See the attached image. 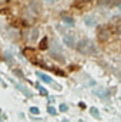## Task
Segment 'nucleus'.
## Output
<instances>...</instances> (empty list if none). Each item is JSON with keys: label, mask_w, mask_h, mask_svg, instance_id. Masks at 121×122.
<instances>
[{"label": "nucleus", "mask_w": 121, "mask_h": 122, "mask_svg": "<svg viewBox=\"0 0 121 122\" xmlns=\"http://www.w3.org/2000/svg\"><path fill=\"white\" fill-rule=\"evenodd\" d=\"M76 50L84 56H91V54H95L97 53V48H95V44L91 41L90 38H81L77 44H76Z\"/></svg>", "instance_id": "f257e3e1"}, {"label": "nucleus", "mask_w": 121, "mask_h": 122, "mask_svg": "<svg viewBox=\"0 0 121 122\" xmlns=\"http://www.w3.org/2000/svg\"><path fill=\"white\" fill-rule=\"evenodd\" d=\"M26 38H27V41L34 43L38 38V29L37 27H30L29 30L26 31Z\"/></svg>", "instance_id": "f03ea898"}, {"label": "nucleus", "mask_w": 121, "mask_h": 122, "mask_svg": "<svg viewBox=\"0 0 121 122\" xmlns=\"http://www.w3.org/2000/svg\"><path fill=\"white\" fill-rule=\"evenodd\" d=\"M97 37H98V40H101V41L107 40V38L110 37V30H108L105 26H100V27L97 29Z\"/></svg>", "instance_id": "7ed1b4c3"}, {"label": "nucleus", "mask_w": 121, "mask_h": 122, "mask_svg": "<svg viewBox=\"0 0 121 122\" xmlns=\"http://www.w3.org/2000/svg\"><path fill=\"white\" fill-rule=\"evenodd\" d=\"M29 10H30L34 16H38L41 13V4L37 0H31L30 3H29Z\"/></svg>", "instance_id": "20e7f679"}, {"label": "nucleus", "mask_w": 121, "mask_h": 122, "mask_svg": "<svg viewBox=\"0 0 121 122\" xmlns=\"http://www.w3.org/2000/svg\"><path fill=\"white\" fill-rule=\"evenodd\" d=\"M63 43L66 44V46H68L70 48H74L76 47V37L73 36V34H64L63 36Z\"/></svg>", "instance_id": "39448f33"}, {"label": "nucleus", "mask_w": 121, "mask_h": 122, "mask_svg": "<svg viewBox=\"0 0 121 122\" xmlns=\"http://www.w3.org/2000/svg\"><path fill=\"white\" fill-rule=\"evenodd\" d=\"M50 54H51V57H53V58H57L59 61H64V58H63V54H61V48H60V46H59L57 43H54L53 50L50 51Z\"/></svg>", "instance_id": "423d86ee"}, {"label": "nucleus", "mask_w": 121, "mask_h": 122, "mask_svg": "<svg viewBox=\"0 0 121 122\" xmlns=\"http://www.w3.org/2000/svg\"><path fill=\"white\" fill-rule=\"evenodd\" d=\"M98 4L104 7H113V6H120L121 0H98Z\"/></svg>", "instance_id": "0eeeda50"}, {"label": "nucleus", "mask_w": 121, "mask_h": 122, "mask_svg": "<svg viewBox=\"0 0 121 122\" xmlns=\"http://www.w3.org/2000/svg\"><path fill=\"white\" fill-rule=\"evenodd\" d=\"M60 17H61V20L67 24V27H74V23H76V21H74V19H73L71 16H68L67 13H61Z\"/></svg>", "instance_id": "6e6552de"}, {"label": "nucleus", "mask_w": 121, "mask_h": 122, "mask_svg": "<svg viewBox=\"0 0 121 122\" xmlns=\"http://www.w3.org/2000/svg\"><path fill=\"white\" fill-rule=\"evenodd\" d=\"M97 16H94V14H90V16H87L86 19H84V23H86V26H88V27H91V26H97Z\"/></svg>", "instance_id": "1a4fd4ad"}, {"label": "nucleus", "mask_w": 121, "mask_h": 122, "mask_svg": "<svg viewBox=\"0 0 121 122\" xmlns=\"http://www.w3.org/2000/svg\"><path fill=\"white\" fill-rule=\"evenodd\" d=\"M37 77H38L43 82H46V84H53L51 77H49V75H46V74H43V72H37Z\"/></svg>", "instance_id": "9d476101"}, {"label": "nucleus", "mask_w": 121, "mask_h": 122, "mask_svg": "<svg viewBox=\"0 0 121 122\" xmlns=\"http://www.w3.org/2000/svg\"><path fill=\"white\" fill-rule=\"evenodd\" d=\"M94 94H95V95H98L100 98H105V99L108 98V92L105 91V90H103V88H97V90L94 91Z\"/></svg>", "instance_id": "9b49d317"}, {"label": "nucleus", "mask_w": 121, "mask_h": 122, "mask_svg": "<svg viewBox=\"0 0 121 122\" xmlns=\"http://www.w3.org/2000/svg\"><path fill=\"white\" fill-rule=\"evenodd\" d=\"M3 56H4V60L7 61L9 65H13V64H14V58H13V56L10 54V51H4Z\"/></svg>", "instance_id": "f8f14e48"}, {"label": "nucleus", "mask_w": 121, "mask_h": 122, "mask_svg": "<svg viewBox=\"0 0 121 122\" xmlns=\"http://www.w3.org/2000/svg\"><path fill=\"white\" fill-rule=\"evenodd\" d=\"M47 47H49V40H47V37H43L40 44H38V48L40 50H47Z\"/></svg>", "instance_id": "ddd939ff"}, {"label": "nucleus", "mask_w": 121, "mask_h": 122, "mask_svg": "<svg viewBox=\"0 0 121 122\" xmlns=\"http://www.w3.org/2000/svg\"><path fill=\"white\" fill-rule=\"evenodd\" d=\"M14 84H16V87H17V88H19L20 91L24 92V95H26V97H31V92L29 91V90H27L26 87H23V85H20V84H17V82H14Z\"/></svg>", "instance_id": "4468645a"}, {"label": "nucleus", "mask_w": 121, "mask_h": 122, "mask_svg": "<svg viewBox=\"0 0 121 122\" xmlns=\"http://www.w3.org/2000/svg\"><path fill=\"white\" fill-rule=\"evenodd\" d=\"M90 114L94 117V118H95V119H100V118H101V115H100V111H98L97 108H94V107H91Z\"/></svg>", "instance_id": "2eb2a0df"}, {"label": "nucleus", "mask_w": 121, "mask_h": 122, "mask_svg": "<svg viewBox=\"0 0 121 122\" xmlns=\"http://www.w3.org/2000/svg\"><path fill=\"white\" fill-rule=\"evenodd\" d=\"M36 87L38 88V91H40V94H41L43 97H49V91H47L46 88H43V87H41L40 84H36Z\"/></svg>", "instance_id": "dca6fc26"}, {"label": "nucleus", "mask_w": 121, "mask_h": 122, "mask_svg": "<svg viewBox=\"0 0 121 122\" xmlns=\"http://www.w3.org/2000/svg\"><path fill=\"white\" fill-rule=\"evenodd\" d=\"M23 54L26 57H31V56H34V50L33 48H26V50H23Z\"/></svg>", "instance_id": "f3484780"}, {"label": "nucleus", "mask_w": 121, "mask_h": 122, "mask_svg": "<svg viewBox=\"0 0 121 122\" xmlns=\"http://www.w3.org/2000/svg\"><path fill=\"white\" fill-rule=\"evenodd\" d=\"M30 112L33 114V115H38V114H40V109H38L37 107H31V108H30Z\"/></svg>", "instance_id": "a211bd4d"}, {"label": "nucleus", "mask_w": 121, "mask_h": 122, "mask_svg": "<svg viewBox=\"0 0 121 122\" xmlns=\"http://www.w3.org/2000/svg\"><path fill=\"white\" fill-rule=\"evenodd\" d=\"M47 112H49L50 115H56V114H57V111H56L54 107H49V108H47Z\"/></svg>", "instance_id": "6ab92c4d"}, {"label": "nucleus", "mask_w": 121, "mask_h": 122, "mask_svg": "<svg viewBox=\"0 0 121 122\" xmlns=\"http://www.w3.org/2000/svg\"><path fill=\"white\" fill-rule=\"evenodd\" d=\"M67 109H68V107H67L66 104H61L60 105V111L61 112H67Z\"/></svg>", "instance_id": "aec40b11"}, {"label": "nucleus", "mask_w": 121, "mask_h": 122, "mask_svg": "<svg viewBox=\"0 0 121 122\" xmlns=\"http://www.w3.org/2000/svg\"><path fill=\"white\" fill-rule=\"evenodd\" d=\"M14 74H16V75H19L20 78H24V75H23V72H22L20 70H14Z\"/></svg>", "instance_id": "412c9836"}, {"label": "nucleus", "mask_w": 121, "mask_h": 122, "mask_svg": "<svg viewBox=\"0 0 121 122\" xmlns=\"http://www.w3.org/2000/svg\"><path fill=\"white\" fill-rule=\"evenodd\" d=\"M44 3H47V4H54V0H43Z\"/></svg>", "instance_id": "4be33fe9"}, {"label": "nucleus", "mask_w": 121, "mask_h": 122, "mask_svg": "<svg viewBox=\"0 0 121 122\" xmlns=\"http://www.w3.org/2000/svg\"><path fill=\"white\" fill-rule=\"evenodd\" d=\"M81 1H83V3H91L93 0H81Z\"/></svg>", "instance_id": "5701e85b"}, {"label": "nucleus", "mask_w": 121, "mask_h": 122, "mask_svg": "<svg viewBox=\"0 0 121 122\" xmlns=\"http://www.w3.org/2000/svg\"><path fill=\"white\" fill-rule=\"evenodd\" d=\"M118 34H120V37H121V24L118 26Z\"/></svg>", "instance_id": "b1692460"}, {"label": "nucleus", "mask_w": 121, "mask_h": 122, "mask_svg": "<svg viewBox=\"0 0 121 122\" xmlns=\"http://www.w3.org/2000/svg\"><path fill=\"white\" fill-rule=\"evenodd\" d=\"M7 0H0V4H3V3H6Z\"/></svg>", "instance_id": "393cba45"}, {"label": "nucleus", "mask_w": 121, "mask_h": 122, "mask_svg": "<svg viewBox=\"0 0 121 122\" xmlns=\"http://www.w3.org/2000/svg\"><path fill=\"white\" fill-rule=\"evenodd\" d=\"M61 122H68V119H63Z\"/></svg>", "instance_id": "a878e982"}, {"label": "nucleus", "mask_w": 121, "mask_h": 122, "mask_svg": "<svg viewBox=\"0 0 121 122\" xmlns=\"http://www.w3.org/2000/svg\"><path fill=\"white\" fill-rule=\"evenodd\" d=\"M0 30H1V21H0Z\"/></svg>", "instance_id": "bb28decb"}, {"label": "nucleus", "mask_w": 121, "mask_h": 122, "mask_svg": "<svg viewBox=\"0 0 121 122\" xmlns=\"http://www.w3.org/2000/svg\"><path fill=\"white\" fill-rule=\"evenodd\" d=\"M0 82H3V81H1V78H0Z\"/></svg>", "instance_id": "cd10ccee"}, {"label": "nucleus", "mask_w": 121, "mask_h": 122, "mask_svg": "<svg viewBox=\"0 0 121 122\" xmlns=\"http://www.w3.org/2000/svg\"><path fill=\"white\" fill-rule=\"evenodd\" d=\"M0 122H1V117H0Z\"/></svg>", "instance_id": "c85d7f7f"}]
</instances>
